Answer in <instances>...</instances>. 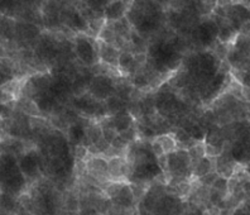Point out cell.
<instances>
[{
  "label": "cell",
  "instance_id": "1",
  "mask_svg": "<svg viewBox=\"0 0 250 215\" xmlns=\"http://www.w3.org/2000/svg\"><path fill=\"white\" fill-rule=\"evenodd\" d=\"M126 19L133 29L146 38L158 32L165 22V13L157 0H135L131 3Z\"/></svg>",
  "mask_w": 250,
  "mask_h": 215
},
{
  "label": "cell",
  "instance_id": "3",
  "mask_svg": "<svg viewBox=\"0 0 250 215\" xmlns=\"http://www.w3.org/2000/svg\"><path fill=\"white\" fill-rule=\"evenodd\" d=\"M217 38H219V27L212 17L200 19L191 33V40L193 41V43L204 48L216 44Z\"/></svg>",
  "mask_w": 250,
  "mask_h": 215
},
{
  "label": "cell",
  "instance_id": "10",
  "mask_svg": "<svg viewBox=\"0 0 250 215\" xmlns=\"http://www.w3.org/2000/svg\"><path fill=\"white\" fill-rule=\"evenodd\" d=\"M150 147H152L154 156L158 158V157L166 156V154H169L174 150H177V141L169 133L159 134L150 141Z\"/></svg>",
  "mask_w": 250,
  "mask_h": 215
},
{
  "label": "cell",
  "instance_id": "16",
  "mask_svg": "<svg viewBox=\"0 0 250 215\" xmlns=\"http://www.w3.org/2000/svg\"><path fill=\"white\" fill-rule=\"evenodd\" d=\"M17 22L9 17L0 14V41H14L16 40Z\"/></svg>",
  "mask_w": 250,
  "mask_h": 215
},
{
  "label": "cell",
  "instance_id": "19",
  "mask_svg": "<svg viewBox=\"0 0 250 215\" xmlns=\"http://www.w3.org/2000/svg\"><path fill=\"white\" fill-rule=\"evenodd\" d=\"M113 0H83V4L96 14L104 16V12Z\"/></svg>",
  "mask_w": 250,
  "mask_h": 215
},
{
  "label": "cell",
  "instance_id": "9",
  "mask_svg": "<svg viewBox=\"0 0 250 215\" xmlns=\"http://www.w3.org/2000/svg\"><path fill=\"white\" fill-rule=\"evenodd\" d=\"M107 176L113 182H128L129 165L125 157H114L107 160Z\"/></svg>",
  "mask_w": 250,
  "mask_h": 215
},
{
  "label": "cell",
  "instance_id": "21",
  "mask_svg": "<svg viewBox=\"0 0 250 215\" xmlns=\"http://www.w3.org/2000/svg\"><path fill=\"white\" fill-rule=\"evenodd\" d=\"M224 150H225L224 146H215L210 145V143H205V152H206V157H208V158H217V157L224 153Z\"/></svg>",
  "mask_w": 250,
  "mask_h": 215
},
{
  "label": "cell",
  "instance_id": "22",
  "mask_svg": "<svg viewBox=\"0 0 250 215\" xmlns=\"http://www.w3.org/2000/svg\"><path fill=\"white\" fill-rule=\"evenodd\" d=\"M219 176H220L219 173H217L216 171H214V172H210V173H208V175L202 176V177L197 178V181H198V184H201L202 186L211 188V186L214 185V182L216 181Z\"/></svg>",
  "mask_w": 250,
  "mask_h": 215
},
{
  "label": "cell",
  "instance_id": "11",
  "mask_svg": "<svg viewBox=\"0 0 250 215\" xmlns=\"http://www.w3.org/2000/svg\"><path fill=\"white\" fill-rule=\"evenodd\" d=\"M131 6L130 0H113L104 12V19L107 23L125 18Z\"/></svg>",
  "mask_w": 250,
  "mask_h": 215
},
{
  "label": "cell",
  "instance_id": "14",
  "mask_svg": "<svg viewBox=\"0 0 250 215\" xmlns=\"http://www.w3.org/2000/svg\"><path fill=\"white\" fill-rule=\"evenodd\" d=\"M38 27L28 22H17L16 27V41L21 43H31L40 37Z\"/></svg>",
  "mask_w": 250,
  "mask_h": 215
},
{
  "label": "cell",
  "instance_id": "31",
  "mask_svg": "<svg viewBox=\"0 0 250 215\" xmlns=\"http://www.w3.org/2000/svg\"><path fill=\"white\" fill-rule=\"evenodd\" d=\"M130 1H131V3H133V1H135V0H130Z\"/></svg>",
  "mask_w": 250,
  "mask_h": 215
},
{
  "label": "cell",
  "instance_id": "13",
  "mask_svg": "<svg viewBox=\"0 0 250 215\" xmlns=\"http://www.w3.org/2000/svg\"><path fill=\"white\" fill-rule=\"evenodd\" d=\"M142 67L143 66L137 61L134 53L129 52V51H122L119 57V67H118L122 75L133 77Z\"/></svg>",
  "mask_w": 250,
  "mask_h": 215
},
{
  "label": "cell",
  "instance_id": "27",
  "mask_svg": "<svg viewBox=\"0 0 250 215\" xmlns=\"http://www.w3.org/2000/svg\"><path fill=\"white\" fill-rule=\"evenodd\" d=\"M77 215H103L100 212H98L94 208H81Z\"/></svg>",
  "mask_w": 250,
  "mask_h": 215
},
{
  "label": "cell",
  "instance_id": "20",
  "mask_svg": "<svg viewBox=\"0 0 250 215\" xmlns=\"http://www.w3.org/2000/svg\"><path fill=\"white\" fill-rule=\"evenodd\" d=\"M188 156L189 160H191V163H192V169L196 163L200 162L202 158L206 157V152H205V142H197L193 147L189 148L188 150Z\"/></svg>",
  "mask_w": 250,
  "mask_h": 215
},
{
  "label": "cell",
  "instance_id": "28",
  "mask_svg": "<svg viewBox=\"0 0 250 215\" xmlns=\"http://www.w3.org/2000/svg\"><path fill=\"white\" fill-rule=\"evenodd\" d=\"M241 95H243L244 102L250 103V86L243 85V87H241Z\"/></svg>",
  "mask_w": 250,
  "mask_h": 215
},
{
  "label": "cell",
  "instance_id": "17",
  "mask_svg": "<svg viewBox=\"0 0 250 215\" xmlns=\"http://www.w3.org/2000/svg\"><path fill=\"white\" fill-rule=\"evenodd\" d=\"M105 109H106L107 117H114L116 114L128 110V103L123 100L122 98L114 94L105 100Z\"/></svg>",
  "mask_w": 250,
  "mask_h": 215
},
{
  "label": "cell",
  "instance_id": "18",
  "mask_svg": "<svg viewBox=\"0 0 250 215\" xmlns=\"http://www.w3.org/2000/svg\"><path fill=\"white\" fill-rule=\"evenodd\" d=\"M216 171V158H208L205 157L200 162H197L193 166L192 171V177L193 178H200L202 176L208 175L210 172Z\"/></svg>",
  "mask_w": 250,
  "mask_h": 215
},
{
  "label": "cell",
  "instance_id": "26",
  "mask_svg": "<svg viewBox=\"0 0 250 215\" xmlns=\"http://www.w3.org/2000/svg\"><path fill=\"white\" fill-rule=\"evenodd\" d=\"M101 128H103V137H104V138L109 142L110 145H111V143H113V141L116 138V137H118V134H119V133L116 132L113 127H101Z\"/></svg>",
  "mask_w": 250,
  "mask_h": 215
},
{
  "label": "cell",
  "instance_id": "4",
  "mask_svg": "<svg viewBox=\"0 0 250 215\" xmlns=\"http://www.w3.org/2000/svg\"><path fill=\"white\" fill-rule=\"evenodd\" d=\"M60 18H61V24L75 33H89V21L86 19L80 8H77L75 4L70 3L67 0L64 1Z\"/></svg>",
  "mask_w": 250,
  "mask_h": 215
},
{
  "label": "cell",
  "instance_id": "12",
  "mask_svg": "<svg viewBox=\"0 0 250 215\" xmlns=\"http://www.w3.org/2000/svg\"><path fill=\"white\" fill-rule=\"evenodd\" d=\"M98 48L99 59H100L101 64H105L114 68L119 67V57L120 53H122L119 48H116L115 46H111V44H107L100 40H98Z\"/></svg>",
  "mask_w": 250,
  "mask_h": 215
},
{
  "label": "cell",
  "instance_id": "24",
  "mask_svg": "<svg viewBox=\"0 0 250 215\" xmlns=\"http://www.w3.org/2000/svg\"><path fill=\"white\" fill-rule=\"evenodd\" d=\"M9 103H3L0 102V118L3 120L10 119L13 117V107Z\"/></svg>",
  "mask_w": 250,
  "mask_h": 215
},
{
  "label": "cell",
  "instance_id": "2",
  "mask_svg": "<svg viewBox=\"0 0 250 215\" xmlns=\"http://www.w3.org/2000/svg\"><path fill=\"white\" fill-rule=\"evenodd\" d=\"M27 178L21 173L18 157L0 153V193L19 196L25 189Z\"/></svg>",
  "mask_w": 250,
  "mask_h": 215
},
{
  "label": "cell",
  "instance_id": "7",
  "mask_svg": "<svg viewBox=\"0 0 250 215\" xmlns=\"http://www.w3.org/2000/svg\"><path fill=\"white\" fill-rule=\"evenodd\" d=\"M224 9H225V18L238 31V33L241 27L250 21V8L245 4L235 3Z\"/></svg>",
  "mask_w": 250,
  "mask_h": 215
},
{
  "label": "cell",
  "instance_id": "15",
  "mask_svg": "<svg viewBox=\"0 0 250 215\" xmlns=\"http://www.w3.org/2000/svg\"><path fill=\"white\" fill-rule=\"evenodd\" d=\"M23 206L18 196L6 193H0V215H17Z\"/></svg>",
  "mask_w": 250,
  "mask_h": 215
},
{
  "label": "cell",
  "instance_id": "30",
  "mask_svg": "<svg viewBox=\"0 0 250 215\" xmlns=\"http://www.w3.org/2000/svg\"><path fill=\"white\" fill-rule=\"evenodd\" d=\"M159 4H165V5H169V3H171V0H157Z\"/></svg>",
  "mask_w": 250,
  "mask_h": 215
},
{
  "label": "cell",
  "instance_id": "6",
  "mask_svg": "<svg viewBox=\"0 0 250 215\" xmlns=\"http://www.w3.org/2000/svg\"><path fill=\"white\" fill-rule=\"evenodd\" d=\"M115 92L116 83H114L113 77L107 76V75H95L90 80L89 94L98 100L105 102Z\"/></svg>",
  "mask_w": 250,
  "mask_h": 215
},
{
  "label": "cell",
  "instance_id": "25",
  "mask_svg": "<svg viewBox=\"0 0 250 215\" xmlns=\"http://www.w3.org/2000/svg\"><path fill=\"white\" fill-rule=\"evenodd\" d=\"M231 215H250V197H248L244 203H241L236 209H234Z\"/></svg>",
  "mask_w": 250,
  "mask_h": 215
},
{
  "label": "cell",
  "instance_id": "8",
  "mask_svg": "<svg viewBox=\"0 0 250 215\" xmlns=\"http://www.w3.org/2000/svg\"><path fill=\"white\" fill-rule=\"evenodd\" d=\"M18 162L21 173L25 176L27 180H34L38 176L42 163L36 150H25L18 158Z\"/></svg>",
  "mask_w": 250,
  "mask_h": 215
},
{
  "label": "cell",
  "instance_id": "5",
  "mask_svg": "<svg viewBox=\"0 0 250 215\" xmlns=\"http://www.w3.org/2000/svg\"><path fill=\"white\" fill-rule=\"evenodd\" d=\"M75 53H76L77 59L86 66L98 64L100 61L98 40H92L86 34H79L75 38Z\"/></svg>",
  "mask_w": 250,
  "mask_h": 215
},
{
  "label": "cell",
  "instance_id": "23",
  "mask_svg": "<svg viewBox=\"0 0 250 215\" xmlns=\"http://www.w3.org/2000/svg\"><path fill=\"white\" fill-rule=\"evenodd\" d=\"M73 154H75V158H76V161H86L90 157L87 147H85V146H83V145L75 146Z\"/></svg>",
  "mask_w": 250,
  "mask_h": 215
},
{
  "label": "cell",
  "instance_id": "29",
  "mask_svg": "<svg viewBox=\"0 0 250 215\" xmlns=\"http://www.w3.org/2000/svg\"><path fill=\"white\" fill-rule=\"evenodd\" d=\"M206 210H208V214H210V215H221V209H220L219 206L208 205Z\"/></svg>",
  "mask_w": 250,
  "mask_h": 215
}]
</instances>
